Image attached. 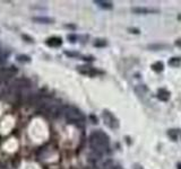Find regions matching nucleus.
<instances>
[{"instance_id":"5","label":"nucleus","mask_w":181,"mask_h":169,"mask_svg":"<svg viewBox=\"0 0 181 169\" xmlns=\"http://www.w3.org/2000/svg\"><path fill=\"white\" fill-rule=\"evenodd\" d=\"M131 12H135V14L146 15V14H157L158 10L153 8H145V7H135V8L131 9Z\"/></svg>"},{"instance_id":"2","label":"nucleus","mask_w":181,"mask_h":169,"mask_svg":"<svg viewBox=\"0 0 181 169\" xmlns=\"http://www.w3.org/2000/svg\"><path fill=\"white\" fill-rule=\"evenodd\" d=\"M65 118L69 123L76 124V125H83L85 123V116L81 109L75 106H67L63 108Z\"/></svg>"},{"instance_id":"1","label":"nucleus","mask_w":181,"mask_h":169,"mask_svg":"<svg viewBox=\"0 0 181 169\" xmlns=\"http://www.w3.org/2000/svg\"><path fill=\"white\" fill-rule=\"evenodd\" d=\"M89 147L91 149L98 153V155H103L108 152L110 147L109 137L102 131H94L89 135Z\"/></svg>"},{"instance_id":"13","label":"nucleus","mask_w":181,"mask_h":169,"mask_svg":"<svg viewBox=\"0 0 181 169\" xmlns=\"http://www.w3.org/2000/svg\"><path fill=\"white\" fill-rule=\"evenodd\" d=\"M164 47H169V46L163 45V44H151V45H148V49L151 50H161L164 49Z\"/></svg>"},{"instance_id":"15","label":"nucleus","mask_w":181,"mask_h":169,"mask_svg":"<svg viewBox=\"0 0 181 169\" xmlns=\"http://www.w3.org/2000/svg\"><path fill=\"white\" fill-rule=\"evenodd\" d=\"M3 61H5V57H3V55H1V53H0V64H1Z\"/></svg>"},{"instance_id":"3","label":"nucleus","mask_w":181,"mask_h":169,"mask_svg":"<svg viewBox=\"0 0 181 169\" xmlns=\"http://www.w3.org/2000/svg\"><path fill=\"white\" fill-rule=\"evenodd\" d=\"M102 120H103L104 124H105L108 127H110V129L112 130L119 129V125H120V124H119V120L115 117L112 113L109 112V111L104 109L103 113H102Z\"/></svg>"},{"instance_id":"9","label":"nucleus","mask_w":181,"mask_h":169,"mask_svg":"<svg viewBox=\"0 0 181 169\" xmlns=\"http://www.w3.org/2000/svg\"><path fill=\"white\" fill-rule=\"evenodd\" d=\"M33 22L40 24H52L55 22V19L50 17H33Z\"/></svg>"},{"instance_id":"6","label":"nucleus","mask_w":181,"mask_h":169,"mask_svg":"<svg viewBox=\"0 0 181 169\" xmlns=\"http://www.w3.org/2000/svg\"><path fill=\"white\" fill-rule=\"evenodd\" d=\"M156 97H157L160 100H162V102H168V100L170 99V97H171V94H170V92L168 90V89L161 88L157 90Z\"/></svg>"},{"instance_id":"10","label":"nucleus","mask_w":181,"mask_h":169,"mask_svg":"<svg viewBox=\"0 0 181 169\" xmlns=\"http://www.w3.org/2000/svg\"><path fill=\"white\" fill-rule=\"evenodd\" d=\"M181 64V59L179 57H171L169 60V66L170 67H173V68H178L180 67Z\"/></svg>"},{"instance_id":"8","label":"nucleus","mask_w":181,"mask_h":169,"mask_svg":"<svg viewBox=\"0 0 181 169\" xmlns=\"http://www.w3.org/2000/svg\"><path fill=\"white\" fill-rule=\"evenodd\" d=\"M94 3H96L100 8L112 9V2H110V1H104V0H95Z\"/></svg>"},{"instance_id":"14","label":"nucleus","mask_w":181,"mask_h":169,"mask_svg":"<svg viewBox=\"0 0 181 169\" xmlns=\"http://www.w3.org/2000/svg\"><path fill=\"white\" fill-rule=\"evenodd\" d=\"M94 45L95 46H105L106 45V42H105V40H96L94 42Z\"/></svg>"},{"instance_id":"11","label":"nucleus","mask_w":181,"mask_h":169,"mask_svg":"<svg viewBox=\"0 0 181 169\" xmlns=\"http://www.w3.org/2000/svg\"><path fill=\"white\" fill-rule=\"evenodd\" d=\"M163 68H164V64L161 62V61H157L156 63L152 64V69L154 70V71H156V72L163 71Z\"/></svg>"},{"instance_id":"16","label":"nucleus","mask_w":181,"mask_h":169,"mask_svg":"<svg viewBox=\"0 0 181 169\" xmlns=\"http://www.w3.org/2000/svg\"><path fill=\"white\" fill-rule=\"evenodd\" d=\"M175 45H178V46H180V47H181V40L177 41V42H175Z\"/></svg>"},{"instance_id":"12","label":"nucleus","mask_w":181,"mask_h":169,"mask_svg":"<svg viewBox=\"0 0 181 169\" xmlns=\"http://www.w3.org/2000/svg\"><path fill=\"white\" fill-rule=\"evenodd\" d=\"M17 61H19V62H29L31 61V57H29V55H24V54H20V55H17Z\"/></svg>"},{"instance_id":"4","label":"nucleus","mask_w":181,"mask_h":169,"mask_svg":"<svg viewBox=\"0 0 181 169\" xmlns=\"http://www.w3.org/2000/svg\"><path fill=\"white\" fill-rule=\"evenodd\" d=\"M78 71L85 76H88V77H94V76L101 73V71H98V70H96L95 68H92V67H88V66L78 67Z\"/></svg>"},{"instance_id":"7","label":"nucleus","mask_w":181,"mask_h":169,"mask_svg":"<svg viewBox=\"0 0 181 169\" xmlns=\"http://www.w3.org/2000/svg\"><path fill=\"white\" fill-rule=\"evenodd\" d=\"M45 43L50 47H59L62 44V40H61V37H58V36H52V37L46 40Z\"/></svg>"},{"instance_id":"17","label":"nucleus","mask_w":181,"mask_h":169,"mask_svg":"<svg viewBox=\"0 0 181 169\" xmlns=\"http://www.w3.org/2000/svg\"><path fill=\"white\" fill-rule=\"evenodd\" d=\"M177 169H181V163L180 162L178 163V167H177Z\"/></svg>"},{"instance_id":"18","label":"nucleus","mask_w":181,"mask_h":169,"mask_svg":"<svg viewBox=\"0 0 181 169\" xmlns=\"http://www.w3.org/2000/svg\"><path fill=\"white\" fill-rule=\"evenodd\" d=\"M112 169H122V168H121V167H118V166H117V167H113Z\"/></svg>"}]
</instances>
